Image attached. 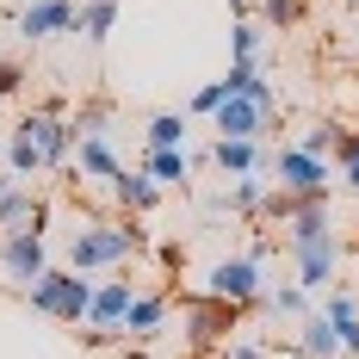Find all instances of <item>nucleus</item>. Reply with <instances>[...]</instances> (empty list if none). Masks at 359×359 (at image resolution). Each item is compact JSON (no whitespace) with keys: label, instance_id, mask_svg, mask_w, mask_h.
<instances>
[{"label":"nucleus","instance_id":"obj_17","mask_svg":"<svg viewBox=\"0 0 359 359\" xmlns=\"http://www.w3.org/2000/svg\"><path fill=\"white\" fill-rule=\"evenodd\" d=\"M223 87H229V93H242V100H254V106H266V111H279V87L254 69V62H229Z\"/></svg>","mask_w":359,"mask_h":359},{"label":"nucleus","instance_id":"obj_19","mask_svg":"<svg viewBox=\"0 0 359 359\" xmlns=\"http://www.w3.org/2000/svg\"><path fill=\"white\" fill-rule=\"evenodd\" d=\"M19 229H43V205H37L25 186H13L0 198V236H19Z\"/></svg>","mask_w":359,"mask_h":359},{"label":"nucleus","instance_id":"obj_30","mask_svg":"<svg viewBox=\"0 0 359 359\" xmlns=\"http://www.w3.org/2000/svg\"><path fill=\"white\" fill-rule=\"evenodd\" d=\"M334 155H341V180L359 192V130H334Z\"/></svg>","mask_w":359,"mask_h":359},{"label":"nucleus","instance_id":"obj_34","mask_svg":"<svg viewBox=\"0 0 359 359\" xmlns=\"http://www.w3.org/2000/svg\"><path fill=\"white\" fill-rule=\"evenodd\" d=\"M19 81H25V69H19V62H6V56H0V100H6V93H19Z\"/></svg>","mask_w":359,"mask_h":359},{"label":"nucleus","instance_id":"obj_3","mask_svg":"<svg viewBox=\"0 0 359 359\" xmlns=\"http://www.w3.org/2000/svg\"><path fill=\"white\" fill-rule=\"evenodd\" d=\"M130 297H137L130 279H106V285H93V304H87V316H81V341H87V347H111V341H124Z\"/></svg>","mask_w":359,"mask_h":359},{"label":"nucleus","instance_id":"obj_27","mask_svg":"<svg viewBox=\"0 0 359 359\" xmlns=\"http://www.w3.org/2000/svg\"><path fill=\"white\" fill-rule=\"evenodd\" d=\"M291 149H304V155H323V161H328V149H334V124H328V118H310V124L297 130V143H291Z\"/></svg>","mask_w":359,"mask_h":359},{"label":"nucleus","instance_id":"obj_12","mask_svg":"<svg viewBox=\"0 0 359 359\" xmlns=\"http://www.w3.org/2000/svg\"><path fill=\"white\" fill-rule=\"evenodd\" d=\"M168 323V297L161 291H137L130 297V316H124V341H155Z\"/></svg>","mask_w":359,"mask_h":359},{"label":"nucleus","instance_id":"obj_13","mask_svg":"<svg viewBox=\"0 0 359 359\" xmlns=\"http://www.w3.org/2000/svg\"><path fill=\"white\" fill-rule=\"evenodd\" d=\"M297 353H304V359H347V353H341V328L328 323L323 310H310L304 328H297Z\"/></svg>","mask_w":359,"mask_h":359},{"label":"nucleus","instance_id":"obj_1","mask_svg":"<svg viewBox=\"0 0 359 359\" xmlns=\"http://www.w3.org/2000/svg\"><path fill=\"white\" fill-rule=\"evenodd\" d=\"M137 248H143V229H124V223H81V229L69 236V266L74 273H106V266H124Z\"/></svg>","mask_w":359,"mask_h":359},{"label":"nucleus","instance_id":"obj_18","mask_svg":"<svg viewBox=\"0 0 359 359\" xmlns=\"http://www.w3.org/2000/svg\"><path fill=\"white\" fill-rule=\"evenodd\" d=\"M266 198H273V186H266V180H260V174H242V180H236V186H229V192H223V198H217V205H211V211L260 217V211H266Z\"/></svg>","mask_w":359,"mask_h":359},{"label":"nucleus","instance_id":"obj_6","mask_svg":"<svg viewBox=\"0 0 359 359\" xmlns=\"http://www.w3.org/2000/svg\"><path fill=\"white\" fill-rule=\"evenodd\" d=\"M0 273L6 285H37L50 273V248H43V229H19V236H0Z\"/></svg>","mask_w":359,"mask_h":359},{"label":"nucleus","instance_id":"obj_31","mask_svg":"<svg viewBox=\"0 0 359 359\" xmlns=\"http://www.w3.org/2000/svg\"><path fill=\"white\" fill-rule=\"evenodd\" d=\"M304 19V0H260V25H279V32H291Z\"/></svg>","mask_w":359,"mask_h":359},{"label":"nucleus","instance_id":"obj_23","mask_svg":"<svg viewBox=\"0 0 359 359\" xmlns=\"http://www.w3.org/2000/svg\"><path fill=\"white\" fill-rule=\"evenodd\" d=\"M74 161H81V174H87V180H118V174H124L118 155L106 149V137H81V143H74Z\"/></svg>","mask_w":359,"mask_h":359},{"label":"nucleus","instance_id":"obj_20","mask_svg":"<svg viewBox=\"0 0 359 359\" xmlns=\"http://www.w3.org/2000/svg\"><path fill=\"white\" fill-rule=\"evenodd\" d=\"M192 161H198V155H186V149H149L143 174L155 180V186H186V180H192Z\"/></svg>","mask_w":359,"mask_h":359},{"label":"nucleus","instance_id":"obj_22","mask_svg":"<svg viewBox=\"0 0 359 359\" xmlns=\"http://www.w3.org/2000/svg\"><path fill=\"white\" fill-rule=\"evenodd\" d=\"M111 25H118V0H81L74 6V32L87 37V43H106Z\"/></svg>","mask_w":359,"mask_h":359},{"label":"nucleus","instance_id":"obj_15","mask_svg":"<svg viewBox=\"0 0 359 359\" xmlns=\"http://www.w3.org/2000/svg\"><path fill=\"white\" fill-rule=\"evenodd\" d=\"M323 316L341 328V353L359 359V297H353V291H328V297H323Z\"/></svg>","mask_w":359,"mask_h":359},{"label":"nucleus","instance_id":"obj_2","mask_svg":"<svg viewBox=\"0 0 359 359\" xmlns=\"http://www.w3.org/2000/svg\"><path fill=\"white\" fill-rule=\"evenodd\" d=\"M25 304H32L37 316H50V323L81 328L87 304H93V279H87V273H74V266H50L37 285H25Z\"/></svg>","mask_w":359,"mask_h":359},{"label":"nucleus","instance_id":"obj_8","mask_svg":"<svg viewBox=\"0 0 359 359\" xmlns=\"http://www.w3.org/2000/svg\"><path fill=\"white\" fill-rule=\"evenodd\" d=\"M229 328H236V304H223V297H192L186 304V341L192 347L229 341Z\"/></svg>","mask_w":359,"mask_h":359},{"label":"nucleus","instance_id":"obj_5","mask_svg":"<svg viewBox=\"0 0 359 359\" xmlns=\"http://www.w3.org/2000/svg\"><path fill=\"white\" fill-rule=\"evenodd\" d=\"M273 192L285 198H328V161L323 155H304V149H279L273 155Z\"/></svg>","mask_w":359,"mask_h":359},{"label":"nucleus","instance_id":"obj_25","mask_svg":"<svg viewBox=\"0 0 359 359\" xmlns=\"http://www.w3.org/2000/svg\"><path fill=\"white\" fill-rule=\"evenodd\" d=\"M6 174H13V180L43 174V155H37V143L25 137V130H13V143H6Z\"/></svg>","mask_w":359,"mask_h":359},{"label":"nucleus","instance_id":"obj_26","mask_svg":"<svg viewBox=\"0 0 359 359\" xmlns=\"http://www.w3.org/2000/svg\"><path fill=\"white\" fill-rule=\"evenodd\" d=\"M260 37H266V25L236 19V25H229V62H254V56H260Z\"/></svg>","mask_w":359,"mask_h":359},{"label":"nucleus","instance_id":"obj_10","mask_svg":"<svg viewBox=\"0 0 359 359\" xmlns=\"http://www.w3.org/2000/svg\"><path fill=\"white\" fill-rule=\"evenodd\" d=\"M266 118H273L266 106H254V100H242V93H229V100L211 111V130H217V137H242V143H260Z\"/></svg>","mask_w":359,"mask_h":359},{"label":"nucleus","instance_id":"obj_33","mask_svg":"<svg viewBox=\"0 0 359 359\" xmlns=\"http://www.w3.org/2000/svg\"><path fill=\"white\" fill-rule=\"evenodd\" d=\"M223 359H273V353H266L260 341H236V334H229V341H223Z\"/></svg>","mask_w":359,"mask_h":359},{"label":"nucleus","instance_id":"obj_11","mask_svg":"<svg viewBox=\"0 0 359 359\" xmlns=\"http://www.w3.org/2000/svg\"><path fill=\"white\" fill-rule=\"evenodd\" d=\"M291 260H297V285L304 291H328V279L341 273V242H334V236L304 242V248H291Z\"/></svg>","mask_w":359,"mask_h":359},{"label":"nucleus","instance_id":"obj_21","mask_svg":"<svg viewBox=\"0 0 359 359\" xmlns=\"http://www.w3.org/2000/svg\"><path fill=\"white\" fill-rule=\"evenodd\" d=\"M111 198H118L124 211H155V205H161V186L149 174H130V168H124V174L111 180Z\"/></svg>","mask_w":359,"mask_h":359},{"label":"nucleus","instance_id":"obj_7","mask_svg":"<svg viewBox=\"0 0 359 359\" xmlns=\"http://www.w3.org/2000/svg\"><path fill=\"white\" fill-rule=\"evenodd\" d=\"M19 130L37 143L43 168H69V155H74V130H69V118H56V111L43 106V111H25V118H19Z\"/></svg>","mask_w":359,"mask_h":359},{"label":"nucleus","instance_id":"obj_24","mask_svg":"<svg viewBox=\"0 0 359 359\" xmlns=\"http://www.w3.org/2000/svg\"><path fill=\"white\" fill-rule=\"evenodd\" d=\"M186 130H192L186 111H155L143 137H149V149H186Z\"/></svg>","mask_w":359,"mask_h":359},{"label":"nucleus","instance_id":"obj_14","mask_svg":"<svg viewBox=\"0 0 359 359\" xmlns=\"http://www.w3.org/2000/svg\"><path fill=\"white\" fill-rule=\"evenodd\" d=\"M211 161H217V168H223L229 180H242V174H260V168H266L260 143H242V137H217V143H211Z\"/></svg>","mask_w":359,"mask_h":359},{"label":"nucleus","instance_id":"obj_29","mask_svg":"<svg viewBox=\"0 0 359 359\" xmlns=\"http://www.w3.org/2000/svg\"><path fill=\"white\" fill-rule=\"evenodd\" d=\"M106 118H111V111L100 106V100H87V106H81V111H74V118H69L74 143H81V137H106Z\"/></svg>","mask_w":359,"mask_h":359},{"label":"nucleus","instance_id":"obj_9","mask_svg":"<svg viewBox=\"0 0 359 359\" xmlns=\"http://www.w3.org/2000/svg\"><path fill=\"white\" fill-rule=\"evenodd\" d=\"M74 32V0H25L19 6V37L25 43H43V37Z\"/></svg>","mask_w":359,"mask_h":359},{"label":"nucleus","instance_id":"obj_35","mask_svg":"<svg viewBox=\"0 0 359 359\" xmlns=\"http://www.w3.org/2000/svg\"><path fill=\"white\" fill-rule=\"evenodd\" d=\"M353 6H359V0H353Z\"/></svg>","mask_w":359,"mask_h":359},{"label":"nucleus","instance_id":"obj_32","mask_svg":"<svg viewBox=\"0 0 359 359\" xmlns=\"http://www.w3.org/2000/svg\"><path fill=\"white\" fill-rule=\"evenodd\" d=\"M223 100H229V87H223V81H205V87L192 93V106H186V118H211V111L223 106Z\"/></svg>","mask_w":359,"mask_h":359},{"label":"nucleus","instance_id":"obj_16","mask_svg":"<svg viewBox=\"0 0 359 359\" xmlns=\"http://www.w3.org/2000/svg\"><path fill=\"white\" fill-rule=\"evenodd\" d=\"M323 236H334V223H328V198H297V205H291V248L323 242Z\"/></svg>","mask_w":359,"mask_h":359},{"label":"nucleus","instance_id":"obj_4","mask_svg":"<svg viewBox=\"0 0 359 359\" xmlns=\"http://www.w3.org/2000/svg\"><path fill=\"white\" fill-rule=\"evenodd\" d=\"M205 297H223V304H260L266 285H260V254H236V260H217L205 273Z\"/></svg>","mask_w":359,"mask_h":359},{"label":"nucleus","instance_id":"obj_28","mask_svg":"<svg viewBox=\"0 0 359 359\" xmlns=\"http://www.w3.org/2000/svg\"><path fill=\"white\" fill-rule=\"evenodd\" d=\"M266 310H273V316H310V291L291 279V285H279L273 297H266Z\"/></svg>","mask_w":359,"mask_h":359}]
</instances>
